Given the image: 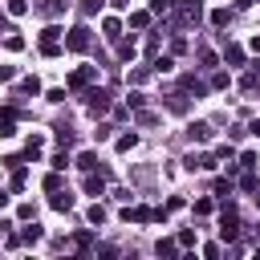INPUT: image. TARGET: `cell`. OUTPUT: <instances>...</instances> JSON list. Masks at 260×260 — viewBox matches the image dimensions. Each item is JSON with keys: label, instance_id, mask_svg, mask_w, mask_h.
I'll use <instances>...</instances> for the list:
<instances>
[{"label": "cell", "instance_id": "1", "mask_svg": "<svg viewBox=\"0 0 260 260\" xmlns=\"http://www.w3.org/2000/svg\"><path fill=\"white\" fill-rule=\"evenodd\" d=\"M61 37H65V28H57V24H49V28H41V53L45 57H61Z\"/></svg>", "mask_w": 260, "mask_h": 260}, {"label": "cell", "instance_id": "2", "mask_svg": "<svg viewBox=\"0 0 260 260\" xmlns=\"http://www.w3.org/2000/svg\"><path fill=\"white\" fill-rule=\"evenodd\" d=\"M89 41H93V37H89V28H85V24L65 28V49H69V53H85V49H89Z\"/></svg>", "mask_w": 260, "mask_h": 260}, {"label": "cell", "instance_id": "3", "mask_svg": "<svg viewBox=\"0 0 260 260\" xmlns=\"http://www.w3.org/2000/svg\"><path fill=\"white\" fill-rule=\"evenodd\" d=\"M236 236H240V215H236V207L228 203V207L219 211V240H228V244H232Z\"/></svg>", "mask_w": 260, "mask_h": 260}, {"label": "cell", "instance_id": "4", "mask_svg": "<svg viewBox=\"0 0 260 260\" xmlns=\"http://www.w3.org/2000/svg\"><path fill=\"white\" fill-rule=\"evenodd\" d=\"M85 110H89L93 118H102V114L110 110V93H106V89H89V93H85Z\"/></svg>", "mask_w": 260, "mask_h": 260}, {"label": "cell", "instance_id": "5", "mask_svg": "<svg viewBox=\"0 0 260 260\" xmlns=\"http://www.w3.org/2000/svg\"><path fill=\"white\" fill-rule=\"evenodd\" d=\"M93 77H98V65H81V69L69 73V89H85Z\"/></svg>", "mask_w": 260, "mask_h": 260}, {"label": "cell", "instance_id": "6", "mask_svg": "<svg viewBox=\"0 0 260 260\" xmlns=\"http://www.w3.org/2000/svg\"><path fill=\"white\" fill-rule=\"evenodd\" d=\"M41 150H45V138H41V134H32V138H24L20 158H24V162H37V158H41Z\"/></svg>", "mask_w": 260, "mask_h": 260}, {"label": "cell", "instance_id": "7", "mask_svg": "<svg viewBox=\"0 0 260 260\" xmlns=\"http://www.w3.org/2000/svg\"><path fill=\"white\" fill-rule=\"evenodd\" d=\"M81 187H85V195H93V199L106 195V179H102V171H85V183H81Z\"/></svg>", "mask_w": 260, "mask_h": 260}, {"label": "cell", "instance_id": "8", "mask_svg": "<svg viewBox=\"0 0 260 260\" xmlns=\"http://www.w3.org/2000/svg\"><path fill=\"white\" fill-rule=\"evenodd\" d=\"M12 134H16V110L4 106L0 110V138H12Z\"/></svg>", "mask_w": 260, "mask_h": 260}, {"label": "cell", "instance_id": "9", "mask_svg": "<svg viewBox=\"0 0 260 260\" xmlns=\"http://www.w3.org/2000/svg\"><path fill=\"white\" fill-rule=\"evenodd\" d=\"M122 219H126V223H150V219H154V211H150V207H126V211H122Z\"/></svg>", "mask_w": 260, "mask_h": 260}, {"label": "cell", "instance_id": "10", "mask_svg": "<svg viewBox=\"0 0 260 260\" xmlns=\"http://www.w3.org/2000/svg\"><path fill=\"white\" fill-rule=\"evenodd\" d=\"M37 12H41V16H49V20H57V16L65 12V0H41V4H37Z\"/></svg>", "mask_w": 260, "mask_h": 260}, {"label": "cell", "instance_id": "11", "mask_svg": "<svg viewBox=\"0 0 260 260\" xmlns=\"http://www.w3.org/2000/svg\"><path fill=\"white\" fill-rule=\"evenodd\" d=\"M187 134H191L195 142H211V122H191Z\"/></svg>", "mask_w": 260, "mask_h": 260}, {"label": "cell", "instance_id": "12", "mask_svg": "<svg viewBox=\"0 0 260 260\" xmlns=\"http://www.w3.org/2000/svg\"><path fill=\"white\" fill-rule=\"evenodd\" d=\"M183 93H195V98H203V93H207V85H203L195 73H187V77H183Z\"/></svg>", "mask_w": 260, "mask_h": 260}, {"label": "cell", "instance_id": "13", "mask_svg": "<svg viewBox=\"0 0 260 260\" xmlns=\"http://www.w3.org/2000/svg\"><path fill=\"white\" fill-rule=\"evenodd\" d=\"M57 211H69L73 207V195H69V187H61V191H53V199H49Z\"/></svg>", "mask_w": 260, "mask_h": 260}, {"label": "cell", "instance_id": "14", "mask_svg": "<svg viewBox=\"0 0 260 260\" xmlns=\"http://www.w3.org/2000/svg\"><path fill=\"white\" fill-rule=\"evenodd\" d=\"M69 248H73V252H89V248H93V236H89V232H77V236L69 240Z\"/></svg>", "mask_w": 260, "mask_h": 260}, {"label": "cell", "instance_id": "15", "mask_svg": "<svg viewBox=\"0 0 260 260\" xmlns=\"http://www.w3.org/2000/svg\"><path fill=\"white\" fill-rule=\"evenodd\" d=\"M102 32H106L110 41H118V37H122V20H114V16H106V20H102Z\"/></svg>", "mask_w": 260, "mask_h": 260}, {"label": "cell", "instance_id": "16", "mask_svg": "<svg viewBox=\"0 0 260 260\" xmlns=\"http://www.w3.org/2000/svg\"><path fill=\"white\" fill-rule=\"evenodd\" d=\"M223 65H244V49L240 45H228L223 49Z\"/></svg>", "mask_w": 260, "mask_h": 260}, {"label": "cell", "instance_id": "17", "mask_svg": "<svg viewBox=\"0 0 260 260\" xmlns=\"http://www.w3.org/2000/svg\"><path fill=\"white\" fill-rule=\"evenodd\" d=\"M77 167H81V171H98V154H93V150H81V154H77Z\"/></svg>", "mask_w": 260, "mask_h": 260}, {"label": "cell", "instance_id": "18", "mask_svg": "<svg viewBox=\"0 0 260 260\" xmlns=\"http://www.w3.org/2000/svg\"><path fill=\"white\" fill-rule=\"evenodd\" d=\"M61 187H65V179H61V171H49V175H45V191L53 195V191H61Z\"/></svg>", "mask_w": 260, "mask_h": 260}, {"label": "cell", "instance_id": "19", "mask_svg": "<svg viewBox=\"0 0 260 260\" xmlns=\"http://www.w3.org/2000/svg\"><path fill=\"white\" fill-rule=\"evenodd\" d=\"M85 219H89L93 228H102V223H106V207H102V203H93V207L85 211Z\"/></svg>", "mask_w": 260, "mask_h": 260}, {"label": "cell", "instance_id": "20", "mask_svg": "<svg viewBox=\"0 0 260 260\" xmlns=\"http://www.w3.org/2000/svg\"><path fill=\"white\" fill-rule=\"evenodd\" d=\"M41 236H45V232H41V223L32 219V228H24V232H20V244H37Z\"/></svg>", "mask_w": 260, "mask_h": 260}, {"label": "cell", "instance_id": "21", "mask_svg": "<svg viewBox=\"0 0 260 260\" xmlns=\"http://www.w3.org/2000/svg\"><path fill=\"white\" fill-rule=\"evenodd\" d=\"M154 252H158V256H167V260H171V256H175V252H179V240H158V244H154Z\"/></svg>", "mask_w": 260, "mask_h": 260}, {"label": "cell", "instance_id": "22", "mask_svg": "<svg viewBox=\"0 0 260 260\" xmlns=\"http://www.w3.org/2000/svg\"><path fill=\"white\" fill-rule=\"evenodd\" d=\"M4 49H8V53H20V49H24V37H20V32H8V37H4Z\"/></svg>", "mask_w": 260, "mask_h": 260}, {"label": "cell", "instance_id": "23", "mask_svg": "<svg viewBox=\"0 0 260 260\" xmlns=\"http://www.w3.org/2000/svg\"><path fill=\"white\" fill-rule=\"evenodd\" d=\"M150 69H154V73H171V69H175V57H154Z\"/></svg>", "mask_w": 260, "mask_h": 260}, {"label": "cell", "instance_id": "24", "mask_svg": "<svg viewBox=\"0 0 260 260\" xmlns=\"http://www.w3.org/2000/svg\"><path fill=\"white\" fill-rule=\"evenodd\" d=\"M114 146H118V150L126 154V150H134V146H138V134H134V130H130V134H122V138H118Z\"/></svg>", "mask_w": 260, "mask_h": 260}, {"label": "cell", "instance_id": "25", "mask_svg": "<svg viewBox=\"0 0 260 260\" xmlns=\"http://www.w3.org/2000/svg\"><path fill=\"white\" fill-rule=\"evenodd\" d=\"M16 219H20V223H32V219H37V207H32V203H20V207H16Z\"/></svg>", "mask_w": 260, "mask_h": 260}, {"label": "cell", "instance_id": "26", "mask_svg": "<svg viewBox=\"0 0 260 260\" xmlns=\"http://www.w3.org/2000/svg\"><path fill=\"white\" fill-rule=\"evenodd\" d=\"M228 20H232L228 8H215V12H211V24H215V28H228Z\"/></svg>", "mask_w": 260, "mask_h": 260}, {"label": "cell", "instance_id": "27", "mask_svg": "<svg viewBox=\"0 0 260 260\" xmlns=\"http://www.w3.org/2000/svg\"><path fill=\"white\" fill-rule=\"evenodd\" d=\"M154 12H130V28H146Z\"/></svg>", "mask_w": 260, "mask_h": 260}, {"label": "cell", "instance_id": "28", "mask_svg": "<svg viewBox=\"0 0 260 260\" xmlns=\"http://www.w3.org/2000/svg\"><path fill=\"white\" fill-rule=\"evenodd\" d=\"M20 93H24V98L41 93V81H37V77H24V81H20Z\"/></svg>", "mask_w": 260, "mask_h": 260}, {"label": "cell", "instance_id": "29", "mask_svg": "<svg viewBox=\"0 0 260 260\" xmlns=\"http://www.w3.org/2000/svg\"><path fill=\"white\" fill-rule=\"evenodd\" d=\"M240 187H244V191H256V187H260V183H256V171H252V167H244V179H240Z\"/></svg>", "mask_w": 260, "mask_h": 260}, {"label": "cell", "instance_id": "30", "mask_svg": "<svg viewBox=\"0 0 260 260\" xmlns=\"http://www.w3.org/2000/svg\"><path fill=\"white\" fill-rule=\"evenodd\" d=\"M211 191H215L219 199H228V195H232V179H215V183H211Z\"/></svg>", "mask_w": 260, "mask_h": 260}, {"label": "cell", "instance_id": "31", "mask_svg": "<svg viewBox=\"0 0 260 260\" xmlns=\"http://www.w3.org/2000/svg\"><path fill=\"white\" fill-rule=\"evenodd\" d=\"M211 211H215V199H207V195L195 199V215H211Z\"/></svg>", "mask_w": 260, "mask_h": 260}, {"label": "cell", "instance_id": "32", "mask_svg": "<svg viewBox=\"0 0 260 260\" xmlns=\"http://www.w3.org/2000/svg\"><path fill=\"white\" fill-rule=\"evenodd\" d=\"M77 8H81V16H98L102 12V0H81Z\"/></svg>", "mask_w": 260, "mask_h": 260}, {"label": "cell", "instance_id": "33", "mask_svg": "<svg viewBox=\"0 0 260 260\" xmlns=\"http://www.w3.org/2000/svg\"><path fill=\"white\" fill-rule=\"evenodd\" d=\"M167 106H171L175 114H183V110H187V93H171V102H167Z\"/></svg>", "mask_w": 260, "mask_h": 260}, {"label": "cell", "instance_id": "34", "mask_svg": "<svg viewBox=\"0 0 260 260\" xmlns=\"http://www.w3.org/2000/svg\"><path fill=\"white\" fill-rule=\"evenodd\" d=\"M24 179H28V175H24V167L16 162V167H12V191H20V187H24Z\"/></svg>", "mask_w": 260, "mask_h": 260}, {"label": "cell", "instance_id": "35", "mask_svg": "<svg viewBox=\"0 0 260 260\" xmlns=\"http://www.w3.org/2000/svg\"><path fill=\"white\" fill-rule=\"evenodd\" d=\"M28 12V0H8V16H24Z\"/></svg>", "mask_w": 260, "mask_h": 260}, {"label": "cell", "instance_id": "36", "mask_svg": "<svg viewBox=\"0 0 260 260\" xmlns=\"http://www.w3.org/2000/svg\"><path fill=\"white\" fill-rule=\"evenodd\" d=\"M118 57L130 61V57H134V41H118Z\"/></svg>", "mask_w": 260, "mask_h": 260}, {"label": "cell", "instance_id": "37", "mask_svg": "<svg viewBox=\"0 0 260 260\" xmlns=\"http://www.w3.org/2000/svg\"><path fill=\"white\" fill-rule=\"evenodd\" d=\"M175 240H179V248H191V244H195V232H191V228H183Z\"/></svg>", "mask_w": 260, "mask_h": 260}, {"label": "cell", "instance_id": "38", "mask_svg": "<svg viewBox=\"0 0 260 260\" xmlns=\"http://www.w3.org/2000/svg\"><path fill=\"white\" fill-rule=\"evenodd\" d=\"M171 8H175V0H150V12H158V16L171 12Z\"/></svg>", "mask_w": 260, "mask_h": 260}, {"label": "cell", "instance_id": "39", "mask_svg": "<svg viewBox=\"0 0 260 260\" xmlns=\"http://www.w3.org/2000/svg\"><path fill=\"white\" fill-rule=\"evenodd\" d=\"M199 61H203V65H207V69H215V65H219V57H215V53H211V49H203V53H199Z\"/></svg>", "mask_w": 260, "mask_h": 260}, {"label": "cell", "instance_id": "40", "mask_svg": "<svg viewBox=\"0 0 260 260\" xmlns=\"http://www.w3.org/2000/svg\"><path fill=\"white\" fill-rule=\"evenodd\" d=\"M57 142H65V146H69V142H73V130H69V126H65V122H61V126H57Z\"/></svg>", "mask_w": 260, "mask_h": 260}, {"label": "cell", "instance_id": "41", "mask_svg": "<svg viewBox=\"0 0 260 260\" xmlns=\"http://www.w3.org/2000/svg\"><path fill=\"white\" fill-rule=\"evenodd\" d=\"M49 162H53V171H65V167H69V154H65V150H61V154H53V158H49Z\"/></svg>", "mask_w": 260, "mask_h": 260}, {"label": "cell", "instance_id": "42", "mask_svg": "<svg viewBox=\"0 0 260 260\" xmlns=\"http://www.w3.org/2000/svg\"><path fill=\"white\" fill-rule=\"evenodd\" d=\"M228 81H232L228 73H215V77H211V89H228Z\"/></svg>", "mask_w": 260, "mask_h": 260}, {"label": "cell", "instance_id": "43", "mask_svg": "<svg viewBox=\"0 0 260 260\" xmlns=\"http://www.w3.org/2000/svg\"><path fill=\"white\" fill-rule=\"evenodd\" d=\"M130 106H134V110H146V93L134 89V93H130Z\"/></svg>", "mask_w": 260, "mask_h": 260}, {"label": "cell", "instance_id": "44", "mask_svg": "<svg viewBox=\"0 0 260 260\" xmlns=\"http://www.w3.org/2000/svg\"><path fill=\"white\" fill-rule=\"evenodd\" d=\"M232 154H236V150H232L228 142H223V146H215V158H223V162H232Z\"/></svg>", "mask_w": 260, "mask_h": 260}, {"label": "cell", "instance_id": "45", "mask_svg": "<svg viewBox=\"0 0 260 260\" xmlns=\"http://www.w3.org/2000/svg\"><path fill=\"white\" fill-rule=\"evenodd\" d=\"M240 167H252V171H256V150H244V154H240Z\"/></svg>", "mask_w": 260, "mask_h": 260}, {"label": "cell", "instance_id": "46", "mask_svg": "<svg viewBox=\"0 0 260 260\" xmlns=\"http://www.w3.org/2000/svg\"><path fill=\"white\" fill-rule=\"evenodd\" d=\"M146 73H150V69H130V81H134V85H142V81H146Z\"/></svg>", "mask_w": 260, "mask_h": 260}, {"label": "cell", "instance_id": "47", "mask_svg": "<svg viewBox=\"0 0 260 260\" xmlns=\"http://www.w3.org/2000/svg\"><path fill=\"white\" fill-rule=\"evenodd\" d=\"M12 77H16V69L12 65H0V81H12Z\"/></svg>", "mask_w": 260, "mask_h": 260}, {"label": "cell", "instance_id": "48", "mask_svg": "<svg viewBox=\"0 0 260 260\" xmlns=\"http://www.w3.org/2000/svg\"><path fill=\"white\" fill-rule=\"evenodd\" d=\"M248 49H252V53H260V37H252V41H248Z\"/></svg>", "mask_w": 260, "mask_h": 260}, {"label": "cell", "instance_id": "49", "mask_svg": "<svg viewBox=\"0 0 260 260\" xmlns=\"http://www.w3.org/2000/svg\"><path fill=\"white\" fill-rule=\"evenodd\" d=\"M4 207H8V191H0V211H4Z\"/></svg>", "mask_w": 260, "mask_h": 260}, {"label": "cell", "instance_id": "50", "mask_svg": "<svg viewBox=\"0 0 260 260\" xmlns=\"http://www.w3.org/2000/svg\"><path fill=\"white\" fill-rule=\"evenodd\" d=\"M252 4H256V0H236V8H252Z\"/></svg>", "mask_w": 260, "mask_h": 260}, {"label": "cell", "instance_id": "51", "mask_svg": "<svg viewBox=\"0 0 260 260\" xmlns=\"http://www.w3.org/2000/svg\"><path fill=\"white\" fill-rule=\"evenodd\" d=\"M252 134H260V122H252Z\"/></svg>", "mask_w": 260, "mask_h": 260}, {"label": "cell", "instance_id": "52", "mask_svg": "<svg viewBox=\"0 0 260 260\" xmlns=\"http://www.w3.org/2000/svg\"><path fill=\"white\" fill-rule=\"evenodd\" d=\"M0 28H4V16H0Z\"/></svg>", "mask_w": 260, "mask_h": 260}, {"label": "cell", "instance_id": "53", "mask_svg": "<svg viewBox=\"0 0 260 260\" xmlns=\"http://www.w3.org/2000/svg\"><path fill=\"white\" fill-rule=\"evenodd\" d=\"M256 203H260V195H256Z\"/></svg>", "mask_w": 260, "mask_h": 260}]
</instances>
